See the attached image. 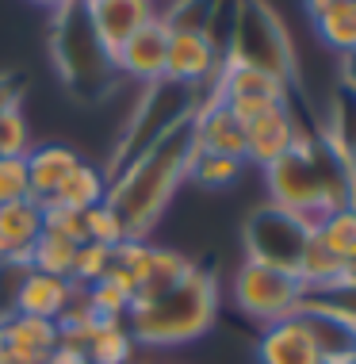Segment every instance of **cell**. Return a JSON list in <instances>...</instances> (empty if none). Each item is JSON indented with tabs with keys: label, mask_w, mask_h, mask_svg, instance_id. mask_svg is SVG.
Instances as JSON below:
<instances>
[{
	"label": "cell",
	"mask_w": 356,
	"mask_h": 364,
	"mask_svg": "<svg viewBox=\"0 0 356 364\" xmlns=\"http://www.w3.org/2000/svg\"><path fill=\"white\" fill-rule=\"evenodd\" d=\"M192 157H195V134H192V119H188L107 176L104 203L123 219L126 238H150L165 203L173 200L180 181H188Z\"/></svg>",
	"instance_id": "6da1fadb"
},
{
	"label": "cell",
	"mask_w": 356,
	"mask_h": 364,
	"mask_svg": "<svg viewBox=\"0 0 356 364\" xmlns=\"http://www.w3.org/2000/svg\"><path fill=\"white\" fill-rule=\"evenodd\" d=\"M215 318H219V284L207 269L192 264L173 288L157 291L150 299H138L123 322L138 346L176 349L211 333Z\"/></svg>",
	"instance_id": "7a4b0ae2"
},
{
	"label": "cell",
	"mask_w": 356,
	"mask_h": 364,
	"mask_svg": "<svg viewBox=\"0 0 356 364\" xmlns=\"http://www.w3.org/2000/svg\"><path fill=\"white\" fill-rule=\"evenodd\" d=\"M222 62L249 65V70H261L284 85H295L291 38L269 0H234L230 27H226V43H222Z\"/></svg>",
	"instance_id": "3957f363"
},
{
	"label": "cell",
	"mask_w": 356,
	"mask_h": 364,
	"mask_svg": "<svg viewBox=\"0 0 356 364\" xmlns=\"http://www.w3.org/2000/svg\"><path fill=\"white\" fill-rule=\"evenodd\" d=\"M211 100H219V73H215V81H207L200 88L173 85V81H165V77L153 81V85H146L142 100H138V107L131 112L123 142H119V150L112 154V169H107V176H112L115 169H123V165L131 161V157H138L142 150H150V146L157 139H165L173 127L188 123L203 104H211Z\"/></svg>",
	"instance_id": "277c9868"
},
{
	"label": "cell",
	"mask_w": 356,
	"mask_h": 364,
	"mask_svg": "<svg viewBox=\"0 0 356 364\" xmlns=\"http://www.w3.org/2000/svg\"><path fill=\"white\" fill-rule=\"evenodd\" d=\"M50 50H54L58 73H62V81L73 88V92H104L100 85H107V77L115 73L112 54H107L104 43L96 38L85 4H77V0H69L65 8L54 12Z\"/></svg>",
	"instance_id": "5b68a950"
},
{
	"label": "cell",
	"mask_w": 356,
	"mask_h": 364,
	"mask_svg": "<svg viewBox=\"0 0 356 364\" xmlns=\"http://www.w3.org/2000/svg\"><path fill=\"white\" fill-rule=\"evenodd\" d=\"M311 299L303 288V280L288 269H272L261 261H245L234 272V303L245 318L272 326V322L295 318L303 311V303Z\"/></svg>",
	"instance_id": "8992f818"
},
{
	"label": "cell",
	"mask_w": 356,
	"mask_h": 364,
	"mask_svg": "<svg viewBox=\"0 0 356 364\" xmlns=\"http://www.w3.org/2000/svg\"><path fill=\"white\" fill-rule=\"evenodd\" d=\"M311 230H314L311 223L264 203L245 219V253H249L245 261H261V264H272V269L295 272Z\"/></svg>",
	"instance_id": "52a82bcc"
},
{
	"label": "cell",
	"mask_w": 356,
	"mask_h": 364,
	"mask_svg": "<svg viewBox=\"0 0 356 364\" xmlns=\"http://www.w3.org/2000/svg\"><path fill=\"white\" fill-rule=\"evenodd\" d=\"M288 88L291 85L276 81V77L261 73V70H249V65H234V62L219 65V100L242 123H249L253 115L269 112V107L288 104Z\"/></svg>",
	"instance_id": "ba28073f"
},
{
	"label": "cell",
	"mask_w": 356,
	"mask_h": 364,
	"mask_svg": "<svg viewBox=\"0 0 356 364\" xmlns=\"http://www.w3.org/2000/svg\"><path fill=\"white\" fill-rule=\"evenodd\" d=\"M222 65V46L207 31H173L169 35V58H165V81L200 88L215 81Z\"/></svg>",
	"instance_id": "9c48e42d"
},
{
	"label": "cell",
	"mask_w": 356,
	"mask_h": 364,
	"mask_svg": "<svg viewBox=\"0 0 356 364\" xmlns=\"http://www.w3.org/2000/svg\"><path fill=\"white\" fill-rule=\"evenodd\" d=\"M169 27H165L161 16H153L150 23L142 27L138 35H131L123 46L112 54L115 73L134 77L138 85H153L165 77V58H169Z\"/></svg>",
	"instance_id": "30bf717a"
},
{
	"label": "cell",
	"mask_w": 356,
	"mask_h": 364,
	"mask_svg": "<svg viewBox=\"0 0 356 364\" xmlns=\"http://www.w3.org/2000/svg\"><path fill=\"white\" fill-rule=\"evenodd\" d=\"M299 134H303V127H299V119H295V112L288 104L269 107V112L253 115V119L245 123V161L269 169L272 161H280V157L299 142Z\"/></svg>",
	"instance_id": "8fae6325"
},
{
	"label": "cell",
	"mask_w": 356,
	"mask_h": 364,
	"mask_svg": "<svg viewBox=\"0 0 356 364\" xmlns=\"http://www.w3.org/2000/svg\"><path fill=\"white\" fill-rule=\"evenodd\" d=\"M96 38L104 43L107 54H115L131 35H138L157 16V0H96L85 8Z\"/></svg>",
	"instance_id": "7c38bea8"
},
{
	"label": "cell",
	"mask_w": 356,
	"mask_h": 364,
	"mask_svg": "<svg viewBox=\"0 0 356 364\" xmlns=\"http://www.w3.org/2000/svg\"><path fill=\"white\" fill-rule=\"evenodd\" d=\"M306 333H311L314 349H318L322 364H349L352 357V338H356V322L345 318L341 311H333L330 303L322 299H306L303 311H299Z\"/></svg>",
	"instance_id": "4fadbf2b"
},
{
	"label": "cell",
	"mask_w": 356,
	"mask_h": 364,
	"mask_svg": "<svg viewBox=\"0 0 356 364\" xmlns=\"http://www.w3.org/2000/svg\"><path fill=\"white\" fill-rule=\"evenodd\" d=\"M192 134H195V150L200 154H219V157L245 161V123L222 100L203 104L192 115Z\"/></svg>",
	"instance_id": "5bb4252c"
},
{
	"label": "cell",
	"mask_w": 356,
	"mask_h": 364,
	"mask_svg": "<svg viewBox=\"0 0 356 364\" xmlns=\"http://www.w3.org/2000/svg\"><path fill=\"white\" fill-rule=\"evenodd\" d=\"M38 234H43V208L35 200L4 203L0 208V264L27 269Z\"/></svg>",
	"instance_id": "9a60e30c"
},
{
	"label": "cell",
	"mask_w": 356,
	"mask_h": 364,
	"mask_svg": "<svg viewBox=\"0 0 356 364\" xmlns=\"http://www.w3.org/2000/svg\"><path fill=\"white\" fill-rule=\"evenodd\" d=\"M23 165H27V196H31L35 203H46L58 196V188L65 184V176L81 165V157H77V150H69L62 142H46V146L27 150Z\"/></svg>",
	"instance_id": "2e32d148"
},
{
	"label": "cell",
	"mask_w": 356,
	"mask_h": 364,
	"mask_svg": "<svg viewBox=\"0 0 356 364\" xmlns=\"http://www.w3.org/2000/svg\"><path fill=\"white\" fill-rule=\"evenodd\" d=\"M257 364H322V357L314 349L303 318L295 314V318L264 326V333L257 338Z\"/></svg>",
	"instance_id": "e0dca14e"
},
{
	"label": "cell",
	"mask_w": 356,
	"mask_h": 364,
	"mask_svg": "<svg viewBox=\"0 0 356 364\" xmlns=\"http://www.w3.org/2000/svg\"><path fill=\"white\" fill-rule=\"evenodd\" d=\"M73 295H77V288L69 280L50 277V272L23 269V280H19V288H16V311L19 314H31V318L58 322Z\"/></svg>",
	"instance_id": "ac0fdd59"
},
{
	"label": "cell",
	"mask_w": 356,
	"mask_h": 364,
	"mask_svg": "<svg viewBox=\"0 0 356 364\" xmlns=\"http://www.w3.org/2000/svg\"><path fill=\"white\" fill-rule=\"evenodd\" d=\"M0 346L16 349L19 357H27L31 364H43L58 349V326L46 318H31V314H4L0 318Z\"/></svg>",
	"instance_id": "d6986e66"
},
{
	"label": "cell",
	"mask_w": 356,
	"mask_h": 364,
	"mask_svg": "<svg viewBox=\"0 0 356 364\" xmlns=\"http://www.w3.org/2000/svg\"><path fill=\"white\" fill-rule=\"evenodd\" d=\"M134 349L138 341L131 338L123 318H100L96 330L88 333L85 360L88 364H134Z\"/></svg>",
	"instance_id": "ffe728a7"
},
{
	"label": "cell",
	"mask_w": 356,
	"mask_h": 364,
	"mask_svg": "<svg viewBox=\"0 0 356 364\" xmlns=\"http://www.w3.org/2000/svg\"><path fill=\"white\" fill-rule=\"evenodd\" d=\"M295 277L303 280L306 295H325V291L338 288V280H341V261L314 238V230L303 245V257H299V264H295Z\"/></svg>",
	"instance_id": "44dd1931"
},
{
	"label": "cell",
	"mask_w": 356,
	"mask_h": 364,
	"mask_svg": "<svg viewBox=\"0 0 356 364\" xmlns=\"http://www.w3.org/2000/svg\"><path fill=\"white\" fill-rule=\"evenodd\" d=\"M104 200H107V169H96V165H85V161L65 176V184L54 196V203H62L69 211H88Z\"/></svg>",
	"instance_id": "7402d4cb"
},
{
	"label": "cell",
	"mask_w": 356,
	"mask_h": 364,
	"mask_svg": "<svg viewBox=\"0 0 356 364\" xmlns=\"http://www.w3.org/2000/svg\"><path fill=\"white\" fill-rule=\"evenodd\" d=\"M314 35L333 54H352L356 50V0H333L325 12H318L314 16Z\"/></svg>",
	"instance_id": "603a6c76"
},
{
	"label": "cell",
	"mask_w": 356,
	"mask_h": 364,
	"mask_svg": "<svg viewBox=\"0 0 356 364\" xmlns=\"http://www.w3.org/2000/svg\"><path fill=\"white\" fill-rule=\"evenodd\" d=\"M314 238H318L341 264L356 261V208H341V211L322 215V219L314 223Z\"/></svg>",
	"instance_id": "cb8c5ba5"
},
{
	"label": "cell",
	"mask_w": 356,
	"mask_h": 364,
	"mask_svg": "<svg viewBox=\"0 0 356 364\" xmlns=\"http://www.w3.org/2000/svg\"><path fill=\"white\" fill-rule=\"evenodd\" d=\"M222 0H173L165 12H157L165 19L169 31H207L211 35L215 19H219Z\"/></svg>",
	"instance_id": "d4e9b609"
},
{
	"label": "cell",
	"mask_w": 356,
	"mask_h": 364,
	"mask_svg": "<svg viewBox=\"0 0 356 364\" xmlns=\"http://www.w3.org/2000/svg\"><path fill=\"white\" fill-rule=\"evenodd\" d=\"M73 261H77V245H73V242L54 238V234H38V242H35V250H31V261H27V269L50 272V277L69 280V272H73ZM69 284H73V280H69Z\"/></svg>",
	"instance_id": "484cf974"
},
{
	"label": "cell",
	"mask_w": 356,
	"mask_h": 364,
	"mask_svg": "<svg viewBox=\"0 0 356 364\" xmlns=\"http://www.w3.org/2000/svg\"><path fill=\"white\" fill-rule=\"evenodd\" d=\"M188 269H192V261H188L184 253L165 250V245H153V253H150V277H146V288L138 291V299H150V295L173 288V284L180 280ZM138 299H134V303H138Z\"/></svg>",
	"instance_id": "4316f807"
},
{
	"label": "cell",
	"mask_w": 356,
	"mask_h": 364,
	"mask_svg": "<svg viewBox=\"0 0 356 364\" xmlns=\"http://www.w3.org/2000/svg\"><path fill=\"white\" fill-rule=\"evenodd\" d=\"M242 169H245V161H237V157H219V154L195 150L192 165H188V181L203 184V188H226V184H234L242 176Z\"/></svg>",
	"instance_id": "83f0119b"
},
{
	"label": "cell",
	"mask_w": 356,
	"mask_h": 364,
	"mask_svg": "<svg viewBox=\"0 0 356 364\" xmlns=\"http://www.w3.org/2000/svg\"><path fill=\"white\" fill-rule=\"evenodd\" d=\"M85 299H88V307L96 311V318H126V311L134 307V295L112 277H104V280H96L92 288H85Z\"/></svg>",
	"instance_id": "f1b7e54d"
},
{
	"label": "cell",
	"mask_w": 356,
	"mask_h": 364,
	"mask_svg": "<svg viewBox=\"0 0 356 364\" xmlns=\"http://www.w3.org/2000/svg\"><path fill=\"white\" fill-rule=\"evenodd\" d=\"M107 272H112V250H107V245H96V242L77 245V261H73V272H69V280H73L77 291L92 288L96 280L107 277Z\"/></svg>",
	"instance_id": "f546056e"
},
{
	"label": "cell",
	"mask_w": 356,
	"mask_h": 364,
	"mask_svg": "<svg viewBox=\"0 0 356 364\" xmlns=\"http://www.w3.org/2000/svg\"><path fill=\"white\" fill-rule=\"evenodd\" d=\"M85 242H96V245L115 250L119 242H126V226L107 203H96V208L85 211Z\"/></svg>",
	"instance_id": "4dcf8cb0"
},
{
	"label": "cell",
	"mask_w": 356,
	"mask_h": 364,
	"mask_svg": "<svg viewBox=\"0 0 356 364\" xmlns=\"http://www.w3.org/2000/svg\"><path fill=\"white\" fill-rule=\"evenodd\" d=\"M38 208H43V234H54V238H65L73 245L85 242V211H69L54 200L38 203Z\"/></svg>",
	"instance_id": "1f68e13d"
},
{
	"label": "cell",
	"mask_w": 356,
	"mask_h": 364,
	"mask_svg": "<svg viewBox=\"0 0 356 364\" xmlns=\"http://www.w3.org/2000/svg\"><path fill=\"white\" fill-rule=\"evenodd\" d=\"M31 150V131L19 107H4L0 112V157H23Z\"/></svg>",
	"instance_id": "d6a6232c"
},
{
	"label": "cell",
	"mask_w": 356,
	"mask_h": 364,
	"mask_svg": "<svg viewBox=\"0 0 356 364\" xmlns=\"http://www.w3.org/2000/svg\"><path fill=\"white\" fill-rule=\"evenodd\" d=\"M19 200H31L27 196V165L23 157H0V208Z\"/></svg>",
	"instance_id": "836d02e7"
},
{
	"label": "cell",
	"mask_w": 356,
	"mask_h": 364,
	"mask_svg": "<svg viewBox=\"0 0 356 364\" xmlns=\"http://www.w3.org/2000/svg\"><path fill=\"white\" fill-rule=\"evenodd\" d=\"M341 92L349 96V100H356V50L352 54H341Z\"/></svg>",
	"instance_id": "e575fe53"
},
{
	"label": "cell",
	"mask_w": 356,
	"mask_h": 364,
	"mask_svg": "<svg viewBox=\"0 0 356 364\" xmlns=\"http://www.w3.org/2000/svg\"><path fill=\"white\" fill-rule=\"evenodd\" d=\"M43 364H88V360H85V353H77V349H54Z\"/></svg>",
	"instance_id": "d590c367"
},
{
	"label": "cell",
	"mask_w": 356,
	"mask_h": 364,
	"mask_svg": "<svg viewBox=\"0 0 356 364\" xmlns=\"http://www.w3.org/2000/svg\"><path fill=\"white\" fill-rule=\"evenodd\" d=\"M16 100H19L16 81L12 77H0V112H4V107H16Z\"/></svg>",
	"instance_id": "8d00e7d4"
},
{
	"label": "cell",
	"mask_w": 356,
	"mask_h": 364,
	"mask_svg": "<svg viewBox=\"0 0 356 364\" xmlns=\"http://www.w3.org/2000/svg\"><path fill=\"white\" fill-rule=\"evenodd\" d=\"M345 169H349V176H352V184H356V139L345 146Z\"/></svg>",
	"instance_id": "74e56055"
},
{
	"label": "cell",
	"mask_w": 356,
	"mask_h": 364,
	"mask_svg": "<svg viewBox=\"0 0 356 364\" xmlns=\"http://www.w3.org/2000/svg\"><path fill=\"white\" fill-rule=\"evenodd\" d=\"M303 4H306V12H311V19H314L318 12H325V8L333 4V0H303Z\"/></svg>",
	"instance_id": "f35d334b"
},
{
	"label": "cell",
	"mask_w": 356,
	"mask_h": 364,
	"mask_svg": "<svg viewBox=\"0 0 356 364\" xmlns=\"http://www.w3.org/2000/svg\"><path fill=\"white\" fill-rule=\"evenodd\" d=\"M35 4H38V8H50V12H58V8H65L69 0H35Z\"/></svg>",
	"instance_id": "ab89813d"
},
{
	"label": "cell",
	"mask_w": 356,
	"mask_h": 364,
	"mask_svg": "<svg viewBox=\"0 0 356 364\" xmlns=\"http://www.w3.org/2000/svg\"><path fill=\"white\" fill-rule=\"evenodd\" d=\"M349 364H356V338H352V357H349Z\"/></svg>",
	"instance_id": "60d3db41"
},
{
	"label": "cell",
	"mask_w": 356,
	"mask_h": 364,
	"mask_svg": "<svg viewBox=\"0 0 356 364\" xmlns=\"http://www.w3.org/2000/svg\"><path fill=\"white\" fill-rule=\"evenodd\" d=\"M77 4H85V8H88V4H96V0H77Z\"/></svg>",
	"instance_id": "b9f144b4"
}]
</instances>
